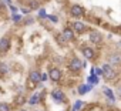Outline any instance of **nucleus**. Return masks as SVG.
<instances>
[{
  "instance_id": "obj_19",
  "label": "nucleus",
  "mask_w": 121,
  "mask_h": 111,
  "mask_svg": "<svg viewBox=\"0 0 121 111\" xmlns=\"http://www.w3.org/2000/svg\"><path fill=\"white\" fill-rule=\"evenodd\" d=\"M20 20H22V16L14 13V14H13V21H16V23H17V21H20Z\"/></svg>"
},
{
  "instance_id": "obj_16",
  "label": "nucleus",
  "mask_w": 121,
  "mask_h": 111,
  "mask_svg": "<svg viewBox=\"0 0 121 111\" xmlns=\"http://www.w3.org/2000/svg\"><path fill=\"white\" fill-rule=\"evenodd\" d=\"M37 101H39V94H34V95L29 100V104H31V105H33V104H37Z\"/></svg>"
},
{
  "instance_id": "obj_22",
  "label": "nucleus",
  "mask_w": 121,
  "mask_h": 111,
  "mask_svg": "<svg viewBox=\"0 0 121 111\" xmlns=\"http://www.w3.org/2000/svg\"><path fill=\"white\" fill-rule=\"evenodd\" d=\"M48 19H50L51 21H54V23H57V17H56V16H48Z\"/></svg>"
},
{
  "instance_id": "obj_18",
  "label": "nucleus",
  "mask_w": 121,
  "mask_h": 111,
  "mask_svg": "<svg viewBox=\"0 0 121 111\" xmlns=\"http://www.w3.org/2000/svg\"><path fill=\"white\" fill-rule=\"evenodd\" d=\"M39 17H40V19L47 17V14H46V10H44V9H39Z\"/></svg>"
},
{
  "instance_id": "obj_21",
  "label": "nucleus",
  "mask_w": 121,
  "mask_h": 111,
  "mask_svg": "<svg viewBox=\"0 0 121 111\" xmlns=\"http://www.w3.org/2000/svg\"><path fill=\"white\" fill-rule=\"evenodd\" d=\"M81 105H83V102H81V101H77V102L74 104V110H80Z\"/></svg>"
},
{
  "instance_id": "obj_11",
  "label": "nucleus",
  "mask_w": 121,
  "mask_h": 111,
  "mask_svg": "<svg viewBox=\"0 0 121 111\" xmlns=\"http://www.w3.org/2000/svg\"><path fill=\"white\" fill-rule=\"evenodd\" d=\"M83 54H84L86 59H93V57H94V51H93L90 47H86V48L83 50Z\"/></svg>"
},
{
  "instance_id": "obj_2",
  "label": "nucleus",
  "mask_w": 121,
  "mask_h": 111,
  "mask_svg": "<svg viewBox=\"0 0 121 111\" xmlns=\"http://www.w3.org/2000/svg\"><path fill=\"white\" fill-rule=\"evenodd\" d=\"M9 47H10V40L6 38V37H3L2 40H0V51H2V53H6V51L9 50Z\"/></svg>"
},
{
  "instance_id": "obj_25",
  "label": "nucleus",
  "mask_w": 121,
  "mask_h": 111,
  "mask_svg": "<svg viewBox=\"0 0 121 111\" xmlns=\"http://www.w3.org/2000/svg\"><path fill=\"white\" fill-rule=\"evenodd\" d=\"M118 95L121 97V87H118Z\"/></svg>"
},
{
  "instance_id": "obj_1",
  "label": "nucleus",
  "mask_w": 121,
  "mask_h": 111,
  "mask_svg": "<svg viewBox=\"0 0 121 111\" xmlns=\"http://www.w3.org/2000/svg\"><path fill=\"white\" fill-rule=\"evenodd\" d=\"M70 13H71V16H74V17H81V16L84 14V10H83V7H81L80 4H74V6H71Z\"/></svg>"
},
{
  "instance_id": "obj_26",
  "label": "nucleus",
  "mask_w": 121,
  "mask_h": 111,
  "mask_svg": "<svg viewBox=\"0 0 121 111\" xmlns=\"http://www.w3.org/2000/svg\"><path fill=\"white\" fill-rule=\"evenodd\" d=\"M20 111H26V110H20Z\"/></svg>"
},
{
  "instance_id": "obj_15",
  "label": "nucleus",
  "mask_w": 121,
  "mask_h": 111,
  "mask_svg": "<svg viewBox=\"0 0 121 111\" xmlns=\"http://www.w3.org/2000/svg\"><path fill=\"white\" fill-rule=\"evenodd\" d=\"M104 94H105V95H107V97H108L111 101H114V94H112V91H111V90L105 88V90H104Z\"/></svg>"
},
{
  "instance_id": "obj_13",
  "label": "nucleus",
  "mask_w": 121,
  "mask_h": 111,
  "mask_svg": "<svg viewBox=\"0 0 121 111\" xmlns=\"http://www.w3.org/2000/svg\"><path fill=\"white\" fill-rule=\"evenodd\" d=\"M29 6H30V9H33V10H37V9H40V3L37 2V0H31V2L29 3Z\"/></svg>"
},
{
  "instance_id": "obj_24",
  "label": "nucleus",
  "mask_w": 121,
  "mask_h": 111,
  "mask_svg": "<svg viewBox=\"0 0 121 111\" xmlns=\"http://www.w3.org/2000/svg\"><path fill=\"white\" fill-rule=\"evenodd\" d=\"M10 9H12V12H13V13H16V10H17V9H16L14 6H10Z\"/></svg>"
},
{
  "instance_id": "obj_3",
  "label": "nucleus",
  "mask_w": 121,
  "mask_h": 111,
  "mask_svg": "<svg viewBox=\"0 0 121 111\" xmlns=\"http://www.w3.org/2000/svg\"><path fill=\"white\" fill-rule=\"evenodd\" d=\"M81 67H83V63H81L78 59H73V60L70 61V68H71L73 71H78Z\"/></svg>"
},
{
  "instance_id": "obj_4",
  "label": "nucleus",
  "mask_w": 121,
  "mask_h": 111,
  "mask_svg": "<svg viewBox=\"0 0 121 111\" xmlns=\"http://www.w3.org/2000/svg\"><path fill=\"white\" fill-rule=\"evenodd\" d=\"M48 76H50V78H51L53 81H58V80H60V77H61V73H60V70H58V68H51Z\"/></svg>"
},
{
  "instance_id": "obj_8",
  "label": "nucleus",
  "mask_w": 121,
  "mask_h": 111,
  "mask_svg": "<svg viewBox=\"0 0 121 111\" xmlns=\"http://www.w3.org/2000/svg\"><path fill=\"white\" fill-rule=\"evenodd\" d=\"M73 30L77 31V33H83V31L86 30V26H84L83 23H80V21H76V23L73 24Z\"/></svg>"
},
{
  "instance_id": "obj_6",
  "label": "nucleus",
  "mask_w": 121,
  "mask_h": 111,
  "mask_svg": "<svg viewBox=\"0 0 121 111\" xmlns=\"http://www.w3.org/2000/svg\"><path fill=\"white\" fill-rule=\"evenodd\" d=\"M101 40H103L101 33H98V31H91V33H90V41H93V43H100Z\"/></svg>"
},
{
  "instance_id": "obj_23",
  "label": "nucleus",
  "mask_w": 121,
  "mask_h": 111,
  "mask_svg": "<svg viewBox=\"0 0 121 111\" xmlns=\"http://www.w3.org/2000/svg\"><path fill=\"white\" fill-rule=\"evenodd\" d=\"M47 80V74H41V81H46Z\"/></svg>"
},
{
  "instance_id": "obj_9",
  "label": "nucleus",
  "mask_w": 121,
  "mask_h": 111,
  "mask_svg": "<svg viewBox=\"0 0 121 111\" xmlns=\"http://www.w3.org/2000/svg\"><path fill=\"white\" fill-rule=\"evenodd\" d=\"M63 37H64L66 40H69V41H70V40H73V38H74V33H73L70 29H66V30H63Z\"/></svg>"
},
{
  "instance_id": "obj_12",
  "label": "nucleus",
  "mask_w": 121,
  "mask_h": 111,
  "mask_svg": "<svg viewBox=\"0 0 121 111\" xmlns=\"http://www.w3.org/2000/svg\"><path fill=\"white\" fill-rule=\"evenodd\" d=\"M90 90H91V85L87 84V85H81V87L78 88V93H80V94H84V93H88Z\"/></svg>"
},
{
  "instance_id": "obj_10",
  "label": "nucleus",
  "mask_w": 121,
  "mask_h": 111,
  "mask_svg": "<svg viewBox=\"0 0 121 111\" xmlns=\"http://www.w3.org/2000/svg\"><path fill=\"white\" fill-rule=\"evenodd\" d=\"M30 80H31L33 83H39V81L41 80L40 73H39V71H31V73H30Z\"/></svg>"
},
{
  "instance_id": "obj_17",
  "label": "nucleus",
  "mask_w": 121,
  "mask_h": 111,
  "mask_svg": "<svg viewBox=\"0 0 121 111\" xmlns=\"http://www.w3.org/2000/svg\"><path fill=\"white\" fill-rule=\"evenodd\" d=\"M0 111H10V107H9L7 104L2 102V104H0Z\"/></svg>"
},
{
  "instance_id": "obj_7",
  "label": "nucleus",
  "mask_w": 121,
  "mask_h": 111,
  "mask_svg": "<svg viewBox=\"0 0 121 111\" xmlns=\"http://www.w3.org/2000/svg\"><path fill=\"white\" fill-rule=\"evenodd\" d=\"M103 71H104V74H105L107 78H114V77H115V71H114L110 66H107V64L103 67Z\"/></svg>"
},
{
  "instance_id": "obj_14",
  "label": "nucleus",
  "mask_w": 121,
  "mask_h": 111,
  "mask_svg": "<svg viewBox=\"0 0 121 111\" xmlns=\"http://www.w3.org/2000/svg\"><path fill=\"white\" fill-rule=\"evenodd\" d=\"M9 71V66L6 63H0V74H6Z\"/></svg>"
},
{
  "instance_id": "obj_20",
  "label": "nucleus",
  "mask_w": 121,
  "mask_h": 111,
  "mask_svg": "<svg viewBox=\"0 0 121 111\" xmlns=\"http://www.w3.org/2000/svg\"><path fill=\"white\" fill-rule=\"evenodd\" d=\"M88 80H90V81H91V83H95V84H97V83H98V78H97V77H94V74H93V76H91V77H90V78H88Z\"/></svg>"
},
{
  "instance_id": "obj_5",
  "label": "nucleus",
  "mask_w": 121,
  "mask_h": 111,
  "mask_svg": "<svg viewBox=\"0 0 121 111\" xmlns=\"http://www.w3.org/2000/svg\"><path fill=\"white\" fill-rule=\"evenodd\" d=\"M51 97H53L57 102H60V101L64 98V94H63L61 90H53V91H51Z\"/></svg>"
}]
</instances>
